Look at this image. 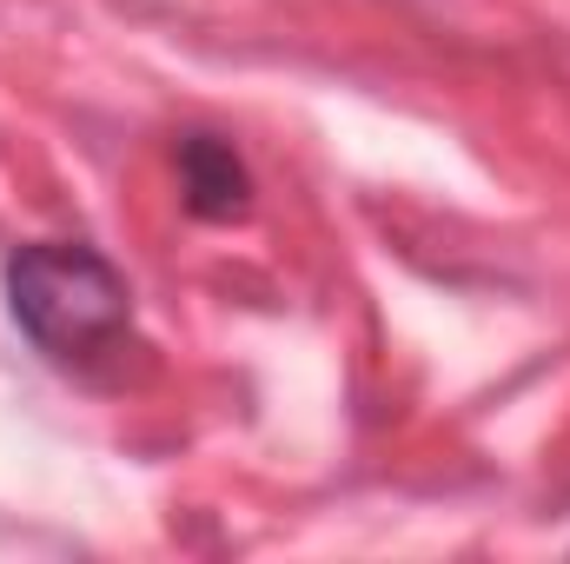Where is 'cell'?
<instances>
[{
  "mask_svg": "<svg viewBox=\"0 0 570 564\" xmlns=\"http://www.w3.org/2000/svg\"><path fill=\"white\" fill-rule=\"evenodd\" d=\"M0 292H7V319L20 325V339L73 379H120L127 359L140 352L134 285L87 240L13 246L0 266Z\"/></svg>",
  "mask_w": 570,
  "mask_h": 564,
  "instance_id": "cell-1",
  "label": "cell"
},
{
  "mask_svg": "<svg viewBox=\"0 0 570 564\" xmlns=\"http://www.w3.org/2000/svg\"><path fill=\"white\" fill-rule=\"evenodd\" d=\"M173 166H179V193H186L193 220H213V226L246 220V206H253V166H246V153L226 134H206V127L179 134Z\"/></svg>",
  "mask_w": 570,
  "mask_h": 564,
  "instance_id": "cell-2",
  "label": "cell"
}]
</instances>
